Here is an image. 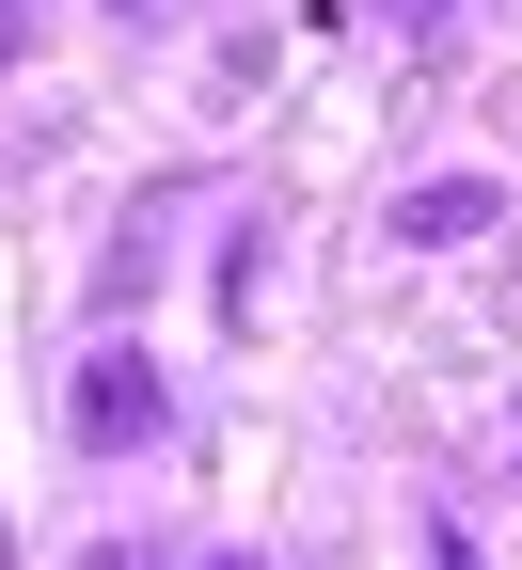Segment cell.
I'll return each instance as SVG.
<instances>
[{
  "mask_svg": "<svg viewBox=\"0 0 522 570\" xmlns=\"http://www.w3.org/2000/svg\"><path fill=\"white\" fill-rule=\"evenodd\" d=\"M80 428H96V444H127V428H142V365H96V381H80Z\"/></svg>",
  "mask_w": 522,
  "mask_h": 570,
  "instance_id": "1",
  "label": "cell"
}]
</instances>
